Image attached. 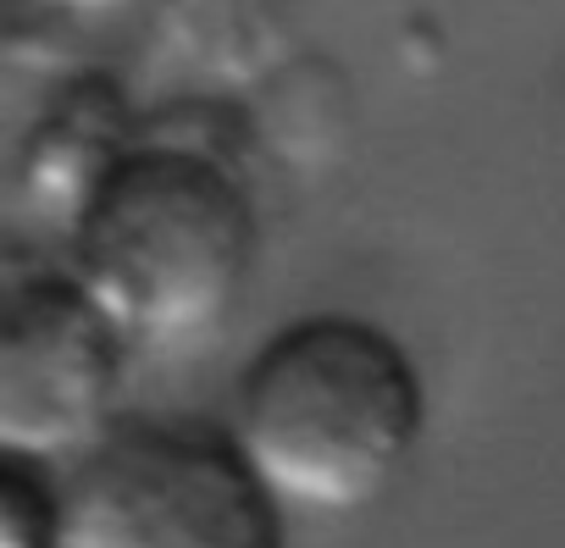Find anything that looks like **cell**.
<instances>
[{
  "label": "cell",
  "mask_w": 565,
  "mask_h": 548,
  "mask_svg": "<svg viewBox=\"0 0 565 548\" xmlns=\"http://www.w3.org/2000/svg\"><path fill=\"white\" fill-rule=\"evenodd\" d=\"M227 432L282 509L355 515L405 476L427 432V377L388 327L311 311L260 339Z\"/></svg>",
  "instance_id": "cell-1"
},
{
  "label": "cell",
  "mask_w": 565,
  "mask_h": 548,
  "mask_svg": "<svg viewBox=\"0 0 565 548\" xmlns=\"http://www.w3.org/2000/svg\"><path fill=\"white\" fill-rule=\"evenodd\" d=\"M122 327L67 266H7L0 283V454L78 465L111 427L128 366Z\"/></svg>",
  "instance_id": "cell-4"
},
{
  "label": "cell",
  "mask_w": 565,
  "mask_h": 548,
  "mask_svg": "<svg viewBox=\"0 0 565 548\" xmlns=\"http://www.w3.org/2000/svg\"><path fill=\"white\" fill-rule=\"evenodd\" d=\"M260 216L222 133L145 122L67 233V271L128 344H189L244 294Z\"/></svg>",
  "instance_id": "cell-2"
},
{
  "label": "cell",
  "mask_w": 565,
  "mask_h": 548,
  "mask_svg": "<svg viewBox=\"0 0 565 548\" xmlns=\"http://www.w3.org/2000/svg\"><path fill=\"white\" fill-rule=\"evenodd\" d=\"M271 487L227 427L117 421L62 476V548H289Z\"/></svg>",
  "instance_id": "cell-3"
},
{
  "label": "cell",
  "mask_w": 565,
  "mask_h": 548,
  "mask_svg": "<svg viewBox=\"0 0 565 548\" xmlns=\"http://www.w3.org/2000/svg\"><path fill=\"white\" fill-rule=\"evenodd\" d=\"M0 548H62V476L0 454Z\"/></svg>",
  "instance_id": "cell-7"
},
{
  "label": "cell",
  "mask_w": 565,
  "mask_h": 548,
  "mask_svg": "<svg viewBox=\"0 0 565 548\" xmlns=\"http://www.w3.org/2000/svg\"><path fill=\"white\" fill-rule=\"evenodd\" d=\"M139 133H145V117L134 111L128 89L111 73L100 67L67 73L23 133V150H18L23 205L45 216L51 227L73 233L95 189L139 144Z\"/></svg>",
  "instance_id": "cell-5"
},
{
  "label": "cell",
  "mask_w": 565,
  "mask_h": 548,
  "mask_svg": "<svg viewBox=\"0 0 565 548\" xmlns=\"http://www.w3.org/2000/svg\"><path fill=\"white\" fill-rule=\"evenodd\" d=\"M306 7L311 0H150V34L211 95H249L300 62Z\"/></svg>",
  "instance_id": "cell-6"
},
{
  "label": "cell",
  "mask_w": 565,
  "mask_h": 548,
  "mask_svg": "<svg viewBox=\"0 0 565 548\" xmlns=\"http://www.w3.org/2000/svg\"><path fill=\"white\" fill-rule=\"evenodd\" d=\"M34 7L51 18H106V12H122L128 0H34Z\"/></svg>",
  "instance_id": "cell-8"
}]
</instances>
